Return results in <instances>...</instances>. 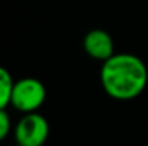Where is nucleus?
Listing matches in <instances>:
<instances>
[{
    "label": "nucleus",
    "mask_w": 148,
    "mask_h": 146,
    "mask_svg": "<svg viewBox=\"0 0 148 146\" xmlns=\"http://www.w3.org/2000/svg\"><path fill=\"white\" fill-rule=\"evenodd\" d=\"M103 92L116 100H131L145 89L148 70L141 57L131 53H115L102 62L99 73Z\"/></svg>",
    "instance_id": "nucleus-1"
},
{
    "label": "nucleus",
    "mask_w": 148,
    "mask_h": 146,
    "mask_svg": "<svg viewBox=\"0 0 148 146\" xmlns=\"http://www.w3.org/2000/svg\"><path fill=\"white\" fill-rule=\"evenodd\" d=\"M46 99L45 85L35 77H23L14 82L12 90L10 105L22 112V113H33L36 112Z\"/></svg>",
    "instance_id": "nucleus-2"
},
{
    "label": "nucleus",
    "mask_w": 148,
    "mask_h": 146,
    "mask_svg": "<svg viewBox=\"0 0 148 146\" xmlns=\"http://www.w3.org/2000/svg\"><path fill=\"white\" fill-rule=\"evenodd\" d=\"M49 138V123L38 112L26 113L14 128V139L20 146H43Z\"/></svg>",
    "instance_id": "nucleus-3"
},
{
    "label": "nucleus",
    "mask_w": 148,
    "mask_h": 146,
    "mask_svg": "<svg viewBox=\"0 0 148 146\" xmlns=\"http://www.w3.org/2000/svg\"><path fill=\"white\" fill-rule=\"evenodd\" d=\"M82 46L85 53L99 62H105L109 57H112L114 53V40L109 36L108 32L102 29H92L89 30L82 42Z\"/></svg>",
    "instance_id": "nucleus-4"
},
{
    "label": "nucleus",
    "mask_w": 148,
    "mask_h": 146,
    "mask_svg": "<svg viewBox=\"0 0 148 146\" xmlns=\"http://www.w3.org/2000/svg\"><path fill=\"white\" fill-rule=\"evenodd\" d=\"M14 86V80L9 70L0 66V109H6L12 100V90Z\"/></svg>",
    "instance_id": "nucleus-5"
},
{
    "label": "nucleus",
    "mask_w": 148,
    "mask_h": 146,
    "mask_svg": "<svg viewBox=\"0 0 148 146\" xmlns=\"http://www.w3.org/2000/svg\"><path fill=\"white\" fill-rule=\"evenodd\" d=\"M10 128H12V122H10L9 113L4 109H0V142L7 138Z\"/></svg>",
    "instance_id": "nucleus-6"
},
{
    "label": "nucleus",
    "mask_w": 148,
    "mask_h": 146,
    "mask_svg": "<svg viewBox=\"0 0 148 146\" xmlns=\"http://www.w3.org/2000/svg\"><path fill=\"white\" fill-rule=\"evenodd\" d=\"M16 146H20V145H16Z\"/></svg>",
    "instance_id": "nucleus-7"
}]
</instances>
